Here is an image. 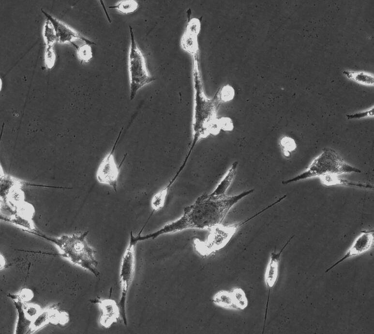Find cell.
I'll return each instance as SVG.
<instances>
[{
	"label": "cell",
	"mask_w": 374,
	"mask_h": 334,
	"mask_svg": "<svg viewBox=\"0 0 374 334\" xmlns=\"http://www.w3.org/2000/svg\"><path fill=\"white\" fill-rule=\"evenodd\" d=\"M238 166L237 161L233 162L213 190L202 194L192 204L185 207L180 217L151 233L139 235V241L154 240L162 235L190 229L209 230L223 224L230 210L254 191L251 189L236 195L227 194L236 175Z\"/></svg>",
	"instance_id": "1"
},
{
	"label": "cell",
	"mask_w": 374,
	"mask_h": 334,
	"mask_svg": "<svg viewBox=\"0 0 374 334\" xmlns=\"http://www.w3.org/2000/svg\"><path fill=\"white\" fill-rule=\"evenodd\" d=\"M193 80L194 91L192 122V140L185 157L189 158L198 141L214 131L216 125L217 101L208 98L204 93L199 70L197 57H194Z\"/></svg>",
	"instance_id": "2"
},
{
	"label": "cell",
	"mask_w": 374,
	"mask_h": 334,
	"mask_svg": "<svg viewBox=\"0 0 374 334\" xmlns=\"http://www.w3.org/2000/svg\"><path fill=\"white\" fill-rule=\"evenodd\" d=\"M88 233L87 231L54 237L47 236L38 229L31 234L54 244L60 252L59 256L98 277L100 272L97 269L98 262L95 257L96 251L87 240Z\"/></svg>",
	"instance_id": "3"
},
{
	"label": "cell",
	"mask_w": 374,
	"mask_h": 334,
	"mask_svg": "<svg viewBox=\"0 0 374 334\" xmlns=\"http://www.w3.org/2000/svg\"><path fill=\"white\" fill-rule=\"evenodd\" d=\"M361 171L346 163L333 149L325 148L315 158L307 168L295 177L283 181L286 185L292 182L327 175H341L345 173H361Z\"/></svg>",
	"instance_id": "4"
},
{
	"label": "cell",
	"mask_w": 374,
	"mask_h": 334,
	"mask_svg": "<svg viewBox=\"0 0 374 334\" xmlns=\"http://www.w3.org/2000/svg\"><path fill=\"white\" fill-rule=\"evenodd\" d=\"M276 202L264 208L250 217L237 223L224 225L221 224L209 229L204 240L194 238L193 245L200 256L206 257L223 248L230 241L237 232L250 221L276 205Z\"/></svg>",
	"instance_id": "5"
},
{
	"label": "cell",
	"mask_w": 374,
	"mask_h": 334,
	"mask_svg": "<svg viewBox=\"0 0 374 334\" xmlns=\"http://www.w3.org/2000/svg\"><path fill=\"white\" fill-rule=\"evenodd\" d=\"M130 44L128 54L129 98L135 97L138 91L151 83L155 78L149 71L146 59L136 41L133 28L129 25Z\"/></svg>",
	"instance_id": "6"
},
{
	"label": "cell",
	"mask_w": 374,
	"mask_h": 334,
	"mask_svg": "<svg viewBox=\"0 0 374 334\" xmlns=\"http://www.w3.org/2000/svg\"><path fill=\"white\" fill-rule=\"evenodd\" d=\"M137 243L131 231L128 243L121 258L120 268V296L118 303L123 323L127 325L126 302L127 294L135 273V246Z\"/></svg>",
	"instance_id": "7"
},
{
	"label": "cell",
	"mask_w": 374,
	"mask_h": 334,
	"mask_svg": "<svg viewBox=\"0 0 374 334\" xmlns=\"http://www.w3.org/2000/svg\"><path fill=\"white\" fill-rule=\"evenodd\" d=\"M123 127L120 131L113 145L100 163L96 172V179L100 183L107 185L117 192L120 167L126 155L120 165H118L115 156V151L120 138Z\"/></svg>",
	"instance_id": "8"
},
{
	"label": "cell",
	"mask_w": 374,
	"mask_h": 334,
	"mask_svg": "<svg viewBox=\"0 0 374 334\" xmlns=\"http://www.w3.org/2000/svg\"><path fill=\"white\" fill-rule=\"evenodd\" d=\"M69 315L59 310V305L54 304L41 310L32 321L30 334H32L49 323L65 325L69 321Z\"/></svg>",
	"instance_id": "9"
},
{
	"label": "cell",
	"mask_w": 374,
	"mask_h": 334,
	"mask_svg": "<svg viewBox=\"0 0 374 334\" xmlns=\"http://www.w3.org/2000/svg\"><path fill=\"white\" fill-rule=\"evenodd\" d=\"M374 240L373 230L365 229L362 230L354 240L345 254L329 267L325 272H328L347 259L360 255L369 251L374 246Z\"/></svg>",
	"instance_id": "10"
},
{
	"label": "cell",
	"mask_w": 374,
	"mask_h": 334,
	"mask_svg": "<svg viewBox=\"0 0 374 334\" xmlns=\"http://www.w3.org/2000/svg\"><path fill=\"white\" fill-rule=\"evenodd\" d=\"M91 303L97 304L101 310L99 319L100 325L104 328L108 329L112 325L121 319L120 310L118 304L112 299L96 298L90 300Z\"/></svg>",
	"instance_id": "11"
},
{
	"label": "cell",
	"mask_w": 374,
	"mask_h": 334,
	"mask_svg": "<svg viewBox=\"0 0 374 334\" xmlns=\"http://www.w3.org/2000/svg\"><path fill=\"white\" fill-rule=\"evenodd\" d=\"M41 11L46 19H48L52 24L58 43L61 44L70 43L73 46L75 44V42L80 41L83 43L91 46L96 45L94 42L80 34L66 24L50 15L42 9Z\"/></svg>",
	"instance_id": "12"
},
{
	"label": "cell",
	"mask_w": 374,
	"mask_h": 334,
	"mask_svg": "<svg viewBox=\"0 0 374 334\" xmlns=\"http://www.w3.org/2000/svg\"><path fill=\"white\" fill-rule=\"evenodd\" d=\"M293 237L294 236H292L290 237L279 252L272 251L270 254L264 274V281L269 292V296L270 290L274 287L277 281L281 255Z\"/></svg>",
	"instance_id": "13"
},
{
	"label": "cell",
	"mask_w": 374,
	"mask_h": 334,
	"mask_svg": "<svg viewBox=\"0 0 374 334\" xmlns=\"http://www.w3.org/2000/svg\"><path fill=\"white\" fill-rule=\"evenodd\" d=\"M199 28V23L196 19H190L181 38L180 46L182 49L192 56L197 54V35Z\"/></svg>",
	"instance_id": "14"
},
{
	"label": "cell",
	"mask_w": 374,
	"mask_h": 334,
	"mask_svg": "<svg viewBox=\"0 0 374 334\" xmlns=\"http://www.w3.org/2000/svg\"><path fill=\"white\" fill-rule=\"evenodd\" d=\"M319 178L321 183L326 186L342 185L366 189L374 188V186L369 184L349 181L340 178L337 175H327L320 177Z\"/></svg>",
	"instance_id": "15"
},
{
	"label": "cell",
	"mask_w": 374,
	"mask_h": 334,
	"mask_svg": "<svg viewBox=\"0 0 374 334\" xmlns=\"http://www.w3.org/2000/svg\"><path fill=\"white\" fill-rule=\"evenodd\" d=\"M17 314L15 334H30L32 321L26 316L22 303L13 302Z\"/></svg>",
	"instance_id": "16"
},
{
	"label": "cell",
	"mask_w": 374,
	"mask_h": 334,
	"mask_svg": "<svg viewBox=\"0 0 374 334\" xmlns=\"http://www.w3.org/2000/svg\"><path fill=\"white\" fill-rule=\"evenodd\" d=\"M212 302L220 307L238 310L231 290H222L217 292L213 295Z\"/></svg>",
	"instance_id": "17"
},
{
	"label": "cell",
	"mask_w": 374,
	"mask_h": 334,
	"mask_svg": "<svg viewBox=\"0 0 374 334\" xmlns=\"http://www.w3.org/2000/svg\"><path fill=\"white\" fill-rule=\"evenodd\" d=\"M342 73L347 78L353 81L363 85L374 86V77L372 74L349 70H344Z\"/></svg>",
	"instance_id": "18"
},
{
	"label": "cell",
	"mask_w": 374,
	"mask_h": 334,
	"mask_svg": "<svg viewBox=\"0 0 374 334\" xmlns=\"http://www.w3.org/2000/svg\"><path fill=\"white\" fill-rule=\"evenodd\" d=\"M122 14H130L135 12L139 7V4L135 0H121L115 5L109 7Z\"/></svg>",
	"instance_id": "19"
},
{
	"label": "cell",
	"mask_w": 374,
	"mask_h": 334,
	"mask_svg": "<svg viewBox=\"0 0 374 334\" xmlns=\"http://www.w3.org/2000/svg\"><path fill=\"white\" fill-rule=\"evenodd\" d=\"M43 36L45 46H54V44L57 42V38L53 26L51 22L47 19H46L44 26Z\"/></svg>",
	"instance_id": "20"
},
{
	"label": "cell",
	"mask_w": 374,
	"mask_h": 334,
	"mask_svg": "<svg viewBox=\"0 0 374 334\" xmlns=\"http://www.w3.org/2000/svg\"><path fill=\"white\" fill-rule=\"evenodd\" d=\"M230 290L237 310H244L248 304V301L244 291L239 287H234Z\"/></svg>",
	"instance_id": "21"
},
{
	"label": "cell",
	"mask_w": 374,
	"mask_h": 334,
	"mask_svg": "<svg viewBox=\"0 0 374 334\" xmlns=\"http://www.w3.org/2000/svg\"><path fill=\"white\" fill-rule=\"evenodd\" d=\"M279 144L282 149L283 155L286 158L291 156L292 152L297 149V144L295 140L292 137L284 136L279 141Z\"/></svg>",
	"instance_id": "22"
},
{
	"label": "cell",
	"mask_w": 374,
	"mask_h": 334,
	"mask_svg": "<svg viewBox=\"0 0 374 334\" xmlns=\"http://www.w3.org/2000/svg\"><path fill=\"white\" fill-rule=\"evenodd\" d=\"M77 55L81 62H89L92 58V52L91 45L83 44L76 48Z\"/></svg>",
	"instance_id": "23"
},
{
	"label": "cell",
	"mask_w": 374,
	"mask_h": 334,
	"mask_svg": "<svg viewBox=\"0 0 374 334\" xmlns=\"http://www.w3.org/2000/svg\"><path fill=\"white\" fill-rule=\"evenodd\" d=\"M13 302H19L22 303H29L34 297V293L32 290L28 288L22 289L19 292L15 294H8Z\"/></svg>",
	"instance_id": "24"
},
{
	"label": "cell",
	"mask_w": 374,
	"mask_h": 334,
	"mask_svg": "<svg viewBox=\"0 0 374 334\" xmlns=\"http://www.w3.org/2000/svg\"><path fill=\"white\" fill-rule=\"evenodd\" d=\"M23 309L26 317L32 321L41 312L40 306L35 304L26 303L23 304Z\"/></svg>",
	"instance_id": "25"
},
{
	"label": "cell",
	"mask_w": 374,
	"mask_h": 334,
	"mask_svg": "<svg viewBox=\"0 0 374 334\" xmlns=\"http://www.w3.org/2000/svg\"><path fill=\"white\" fill-rule=\"evenodd\" d=\"M54 46H45V63L47 69L51 70L54 66L56 55Z\"/></svg>",
	"instance_id": "26"
},
{
	"label": "cell",
	"mask_w": 374,
	"mask_h": 334,
	"mask_svg": "<svg viewBox=\"0 0 374 334\" xmlns=\"http://www.w3.org/2000/svg\"><path fill=\"white\" fill-rule=\"evenodd\" d=\"M374 106L370 108L352 114H348L346 115V118L348 120L353 119H360L362 118H365L367 117H374Z\"/></svg>",
	"instance_id": "27"
},
{
	"label": "cell",
	"mask_w": 374,
	"mask_h": 334,
	"mask_svg": "<svg viewBox=\"0 0 374 334\" xmlns=\"http://www.w3.org/2000/svg\"><path fill=\"white\" fill-rule=\"evenodd\" d=\"M6 266V261L4 256L0 254V270H2Z\"/></svg>",
	"instance_id": "28"
}]
</instances>
